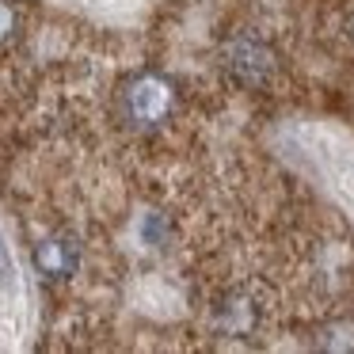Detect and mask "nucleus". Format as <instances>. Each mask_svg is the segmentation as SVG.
Instances as JSON below:
<instances>
[{"instance_id":"obj_1","label":"nucleus","mask_w":354,"mask_h":354,"mask_svg":"<svg viewBox=\"0 0 354 354\" xmlns=\"http://www.w3.org/2000/svg\"><path fill=\"white\" fill-rule=\"evenodd\" d=\"M176 103H179V92L171 84V77L164 73H133L122 88H118V115L130 130L138 133H153L160 126L171 122L176 115Z\"/></svg>"},{"instance_id":"obj_2","label":"nucleus","mask_w":354,"mask_h":354,"mask_svg":"<svg viewBox=\"0 0 354 354\" xmlns=\"http://www.w3.org/2000/svg\"><path fill=\"white\" fill-rule=\"evenodd\" d=\"M225 73H229V80H236L240 88H267L270 77H274V50H270L267 39H259V35L252 31H240L232 35L229 42H225Z\"/></svg>"},{"instance_id":"obj_3","label":"nucleus","mask_w":354,"mask_h":354,"mask_svg":"<svg viewBox=\"0 0 354 354\" xmlns=\"http://www.w3.org/2000/svg\"><path fill=\"white\" fill-rule=\"evenodd\" d=\"M80 267V248L69 236H46L35 244V270L50 282L73 278V270Z\"/></svg>"},{"instance_id":"obj_4","label":"nucleus","mask_w":354,"mask_h":354,"mask_svg":"<svg viewBox=\"0 0 354 354\" xmlns=\"http://www.w3.org/2000/svg\"><path fill=\"white\" fill-rule=\"evenodd\" d=\"M217 316H221V328L229 335H248L255 328V305L244 297H232L225 305H217Z\"/></svg>"},{"instance_id":"obj_5","label":"nucleus","mask_w":354,"mask_h":354,"mask_svg":"<svg viewBox=\"0 0 354 354\" xmlns=\"http://www.w3.org/2000/svg\"><path fill=\"white\" fill-rule=\"evenodd\" d=\"M316 343L324 351H354V320L351 316H339V320H328L320 328V339Z\"/></svg>"},{"instance_id":"obj_6","label":"nucleus","mask_w":354,"mask_h":354,"mask_svg":"<svg viewBox=\"0 0 354 354\" xmlns=\"http://www.w3.org/2000/svg\"><path fill=\"white\" fill-rule=\"evenodd\" d=\"M16 31H19V12H16V4H12V0H0V46L16 39Z\"/></svg>"},{"instance_id":"obj_7","label":"nucleus","mask_w":354,"mask_h":354,"mask_svg":"<svg viewBox=\"0 0 354 354\" xmlns=\"http://www.w3.org/2000/svg\"><path fill=\"white\" fill-rule=\"evenodd\" d=\"M351 39H354V19H351Z\"/></svg>"}]
</instances>
